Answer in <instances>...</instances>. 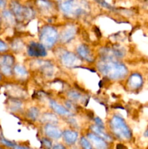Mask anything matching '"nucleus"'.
<instances>
[{"mask_svg":"<svg viewBox=\"0 0 148 149\" xmlns=\"http://www.w3.org/2000/svg\"><path fill=\"white\" fill-rule=\"evenodd\" d=\"M59 45L66 46L76 38L79 32V28L77 23L74 22H67L60 29H59Z\"/></svg>","mask_w":148,"mask_h":149,"instance_id":"8","label":"nucleus"},{"mask_svg":"<svg viewBox=\"0 0 148 149\" xmlns=\"http://www.w3.org/2000/svg\"><path fill=\"white\" fill-rule=\"evenodd\" d=\"M4 86L5 88V93L8 95L9 97L21 99L23 100H26L28 98V93L27 90H25L21 83L15 81H10L6 83Z\"/></svg>","mask_w":148,"mask_h":149,"instance_id":"11","label":"nucleus"},{"mask_svg":"<svg viewBox=\"0 0 148 149\" xmlns=\"http://www.w3.org/2000/svg\"><path fill=\"white\" fill-rule=\"evenodd\" d=\"M9 46H10V52H12L13 54L16 53H21V52H25L26 48V45L24 41L22 39L18 37H15L12 39L8 42Z\"/></svg>","mask_w":148,"mask_h":149,"instance_id":"23","label":"nucleus"},{"mask_svg":"<svg viewBox=\"0 0 148 149\" xmlns=\"http://www.w3.org/2000/svg\"><path fill=\"white\" fill-rule=\"evenodd\" d=\"M36 4L39 13L43 15L50 17L55 13V6L49 0H36Z\"/></svg>","mask_w":148,"mask_h":149,"instance_id":"19","label":"nucleus"},{"mask_svg":"<svg viewBox=\"0 0 148 149\" xmlns=\"http://www.w3.org/2000/svg\"><path fill=\"white\" fill-rule=\"evenodd\" d=\"M12 149H33L30 147L27 146H25V145H22V144H17L15 146L14 148Z\"/></svg>","mask_w":148,"mask_h":149,"instance_id":"32","label":"nucleus"},{"mask_svg":"<svg viewBox=\"0 0 148 149\" xmlns=\"http://www.w3.org/2000/svg\"><path fill=\"white\" fill-rule=\"evenodd\" d=\"M0 149H4V146H0Z\"/></svg>","mask_w":148,"mask_h":149,"instance_id":"37","label":"nucleus"},{"mask_svg":"<svg viewBox=\"0 0 148 149\" xmlns=\"http://www.w3.org/2000/svg\"><path fill=\"white\" fill-rule=\"evenodd\" d=\"M59 118L57 114H55L52 111H46L41 113L39 122L42 125L46 123H52L59 125Z\"/></svg>","mask_w":148,"mask_h":149,"instance_id":"25","label":"nucleus"},{"mask_svg":"<svg viewBox=\"0 0 148 149\" xmlns=\"http://www.w3.org/2000/svg\"><path fill=\"white\" fill-rule=\"evenodd\" d=\"M89 130L102 138L108 143H111L113 141V137L110 135L108 130H107V128H102L94 124H91L89 127Z\"/></svg>","mask_w":148,"mask_h":149,"instance_id":"24","label":"nucleus"},{"mask_svg":"<svg viewBox=\"0 0 148 149\" xmlns=\"http://www.w3.org/2000/svg\"><path fill=\"white\" fill-rule=\"evenodd\" d=\"M46 104L48 105V107L50 109V111H52L55 114L57 115L59 117L62 118L63 119H66V118L74 114L73 113H72L71 111L68 110L64 106L63 103H59L57 100L54 98H52V97L47 98Z\"/></svg>","mask_w":148,"mask_h":149,"instance_id":"13","label":"nucleus"},{"mask_svg":"<svg viewBox=\"0 0 148 149\" xmlns=\"http://www.w3.org/2000/svg\"><path fill=\"white\" fill-rule=\"evenodd\" d=\"M30 75V70L24 64L16 63L13 66L12 80L23 84L29 79Z\"/></svg>","mask_w":148,"mask_h":149,"instance_id":"14","label":"nucleus"},{"mask_svg":"<svg viewBox=\"0 0 148 149\" xmlns=\"http://www.w3.org/2000/svg\"><path fill=\"white\" fill-rule=\"evenodd\" d=\"M16 63V59L14 54L11 52L0 54V66L1 65H9L14 66Z\"/></svg>","mask_w":148,"mask_h":149,"instance_id":"26","label":"nucleus"},{"mask_svg":"<svg viewBox=\"0 0 148 149\" xmlns=\"http://www.w3.org/2000/svg\"><path fill=\"white\" fill-rule=\"evenodd\" d=\"M145 136L147 137V138H148V127H147V128L146 131H145Z\"/></svg>","mask_w":148,"mask_h":149,"instance_id":"36","label":"nucleus"},{"mask_svg":"<svg viewBox=\"0 0 148 149\" xmlns=\"http://www.w3.org/2000/svg\"><path fill=\"white\" fill-rule=\"evenodd\" d=\"M52 149H67V146L64 143H57L54 144Z\"/></svg>","mask_w":148,"mask_h":149,"instance_id":"31","label":"nucleus"},{"mask_svg":"<svg viewBox=\"0 0 148 149\" xmlns=\"http://www.w3.org/2000/svg\"><path fill=\"white\" fill-rule=\"evenodd\" d=\"M58 7L62 15L71 20L85 17L90 10L89 4L86 0H59Z\"/></svg>","mask_w":148,"mask_h":149,"instance_id":"2","label":"nucleus"},{"mask_svg":"<svg viewBox=\"0 0 148 149\" xmlns=\"http://www.w3.org/2000/svg\"><path fill=\"white\" fill-rule=\"evenodd\" d=\"M116 149H127V148L123 143H118L116 145Z\"/></svg>","mask_w":148,"mask_h":149,"instance_id":"34","label":"nucleus"},{"mask_svg":"<svg viewBox=\"0 0 148 149\" xmlns=\"http://www.w3.org/2000/svg\"><path fill=\"white\" fill-rule=\"evenodd\" d=\"M42 132L44 136L50 138L52 141H58L62 138V130L59 125L52 123H46L42 125Z\"/></svg>","mask_w":148,"mask_h":149,"instance_id":"15","label":"nucleus"},{"mask_svg":"<svg viewBox=\"0 0 148 149\" xmlns=\"http://www.w3.org/2000/svg\"><path fill=\"white\" fill-rule=\"evenodd\" d=\"M94 65L99 74L111 81H123L130 73L126 64L120 60L97 58Z\"/></svg>","mask_w":148,"mask_h":149,"instance_id":"1","label":"nucleus"},{"mask_svg":"<svg viewBox=\"0 0 148 149\" xmlns=\"http://www.w3.org/2000/svg\"><path fill=\"white\" fill-rule=\"evenodd\" d=\"M25 52L28 58L33 59L46 58L48 55V49L39 41H30L26 45Z\"/></svg>","mask_w":148,"mask_h":149,"instance_id":"10","label":"nucleus"},{"mask_svg":"<svg viewBox=\"0 0 148 149\" xmlns=\"http://www.w3.org/2000/svg\"><path fill=\"white\" fill-rule=\"evenodd\" d=\"M8 52H10L8 42L0 39V54H3Z\"/></svg>","mask_w":148,"mask_h":149,"instance_id":"30","label":"nucleus"},{"mask_svg":"<svg viewBox=\"0 0 148 149\" xmlns=\"http://www.w3.org/2000/svg\"><path fill=\"white\" fill-rule=\"evenodd\" d=\"M25 100L21 99L8 97L7 101V109L10 113L14 114H23L25 109Z\"/></svg>","mask_w":148,"mask_h":149,"instance_id":"17","label":"nucleus"},{"mask_svg":"<svg viewBox=\"0 0 148 149\" xmlns=\"http://www.w3.org/2000/svg\"><path fill=\"white\" fill-rule=\"evenodd\" d=\"M10 10L12 12L17 22L23 23L29 21L34 18L35 11L33 8L28 6L22 5L17 1L12 0L10 3Z\"/></svg>","mask_w":148,"mask_h":149,"instance_id":"7","label":"nucleus"},{"mask_svg":"<svg viewBox=\"0 0 148 149\" xmlns=\"http://www.w3.org/2000/svg\"><path fill=\"white\" fill-rule=\"evenodd\" d=\"M23 115L27 120L31 122H36L39 120L41 112L40 107L36 105H32L25 109Z\"/></svg>","mask_w":148,"mask_h":149,"instance_id":"20","label":"nucleus"},{"mask_svg":"<svg viewBox=\"0 0 148 149\" xmlns=\"http://www.w3.org/2000/svg\"><path fill=\"white\" fill-rule=\"evenodd\" d=\"M7 6V1L6 0H0V11H2L3 10L6 9Z\"/></svg>","mask_w":148,"mask_h":149,"instance_id":"33","label":"nucleus"},{"mask_svg":"<svg viewBox=\"0 0 148 149\" xmlns=\"http://www.w3.org/2000/svg\"><path fill=\"white\" fill-rule=\"evenodd\" d=\"M0 144L5 148L12 149L16 145V143L10 141V140H7V138H4L2 134H1L0 135Z\"/></svg>","mask_w":148,"mask_h":149,"instance_id":"28","label":"nucleus"},{"mask_svg":"<svg viewBox=\"0 0 148 149\" xmlns=\"http://www.w3.org/2000/svg\"><path fill=\"white\" fill-rule=\"evenodd\" d=\"M86 136L92 145L94 149H109L110 148V143L107 142L101 137L98 136L96 134L89 130L86 133Z\"/></svg>","mask_w":148,"mask_h":149,"instance_id":"18","label":"nucleus"},{"mask_svg":"<svg viewBox=\"0 0 148 149\" xmlns=\"http://www.w3.org/2000/svg\"><path fill=\"white\" fill-rule=\"evenodd\" d=\"M39 41L48 49L53 50L59 45V29L52 24H44L39 29Z\"/></svg>","mask_w":148,"mask_h":149,"instance_id":"5","label":"nucleus"},{"mask_svg":"<svg viewBox=\"0 0 148 149\" xmlns=\"http://www.w3.org/2000/svg\"><path fill=\"white\" fill-rule=\"evenodd\" d=\"M107 130L113 138L122 142H129L133 138V132L124 118L120 114L114 113L107 122Z\"/></svg>","mask_w":148,"mask_h":149,"instance_id":"3","label":"nucleus"},{"mask_svg":"<svg viewBox=\"0 0 148 149\" xmlns=\"http://www.w3.org/2000/svg\"><path fill=\"white\" fill-rule=\"evenodd\" d=\"M78 143H79L80 148L81 149H94L92 145L86 135H81L78 140Z\"/></svg>","mask_w":148,"mask_h":149,"instance_id":"27","label":"nucleus"},{"mask_svg":"<svg viewBox=\"0 0 148 149\" xmlns=\"http://www.w3.org/2000/svg\"><path fill=\"white\" fill-rule=\"evenodd\" d=\"M41 146L44 149H52L53 146L52 140L46 136H44L41 138Z\"/></svg>","mask_w":148,"mask_h":149,"instance_id":"29","label":"nucleus"},{"mask_svg":"<svg viewBox=\"0 0 148 149\" xmlns=\"http://www.w3.org/2000/svg\"><path fill=\"white\" fill-rule=\"evenodd\" d=\"M65 96L67 99L77 103V104H83L85 103L86 99L88 98L86 94H83L81 91L76 89H69L65 92Z\"/></svg>","mask_w":148,"mask_h":149,"instance_id":"21","label":"nucleus"},{"mask_svg":"<svg viewBox=\"0 0 148 149\" xmlns=\"http://www.w3.org/2000/svg\"><path fill=\"white\" fill-rule=\"evenodd\" d=\"M53 50L57 58V63L63 68L73 69L84 64L75 52L68 50L65 46L58 45Z\"/></svg>","mask_w":148,"mask_h":149,"instance_id":"4","label":"nucleus"},{"mask_svg":"<svg viewBox=\"0 0 148 149\" xmlns=\"http://www.w3.org/2000/svg\"><path fill=\"white\" fill-rule=\"evenodd\" d=\"M123 81L125 82V87L126 90L131 93H134V92H138L143 87L144 78L140 73L135 71V72L129 73Z\"/></svg>","mask_w":148,"mask_h":149,"instance_id":"12","label":"nucleus"},{"mask_svg":"<svg viewBox=\"0 0 148 149\" xmlns=\"http://www.w3.org/2000/svg\"><path fill=\"white\" fill-rule=\"evenodd\" d=\"M75 52L77 54L80 59L84 62V63L94 64L97 61V52L93 49L91 46L86 43H81L77 45L75 48Z\"/></svg>","mask_w":148,"mask_h":149,"instance_id":"9","label":"nucleus"},{"mask_svg":"<svg viewBox=\"0 0 148 149\" xmlns=\"http://www.w3.org/2000/svg\"><path fill=\"white\" fill-rule=\"evenodd\" d=\"M4 78L3 77L2 74H1V72H0V83L3 82V81H4Z\"/></svg>","mask_w":148,"mask_h":149,"instance_id":"35","label":"nucleus"},{"mask_svg":"<svg viewBox=\"0 0 148 149\" xmlns=\"http://www.w3.org/2000/svg\"><path fill=\"white\" fill-rule=\"evenodd\" d=\"M1 22L7 28H13L17 23L15 16L10 9H4L0 13Z\"/></svg>","mask_w":148,"mask_h":149,"instance_id":"22","label":"nucleus"},{"mask_svg":"<svg viewBox=\"0 0 148 149\" xmlns=\"http://www.w3.org/2000/svg\"><path fill=\"white\" fill-rule=\"evenodd\" d=\"M30 61L32 63H30V68L29 69L33 68V71H37L44 78L52 79V77H55L57 71L55 63L52 62L51 61L44 60V58H39V59L30 58Z\"/></svg>","mask_w":148,"mask_h":149,"instance_id":"6","label":"nucleus"},{"mask_svg":"<svg viewBox=\"0 0 148 149\" xmlns=\"http://www.w3.org/2000/svg\"><path fill=\"white\" fill-rule=\"evenodd\" d=\"M62 139L66 146L71 147L75 146L79 140V132L77 130L69 127L62 130Z\"/></svg>","mask_w":148,"mask_h":149,"instance_id":"16","label":"nucleus"}]
</instances>
